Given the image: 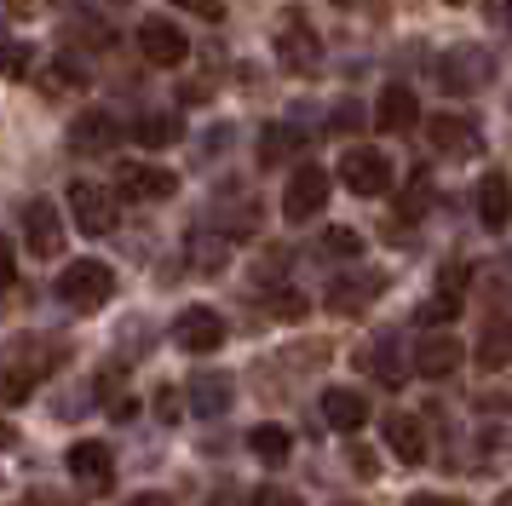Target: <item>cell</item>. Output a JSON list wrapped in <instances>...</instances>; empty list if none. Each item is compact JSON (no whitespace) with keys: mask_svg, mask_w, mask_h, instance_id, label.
<instances>
[{"mask_svg":"<svg viewBox=\"0 0 512 506\" xmlns=\"http://www.w3.org/2000/svg\"><path fill=\"white\" fill-rule=\"evenodd\" d=\"M110 294H116V271L98 265V259H75L58 276V299L70 311H98V305H110Z\"/></svg>","mask_w":512,"mask_h":506,"instance_id":"1","label":"cell"},{"mask_svg":"<svg viewBox=\"0 0 512 506\" xmlns=\"http://www.w3.org/2000/svg\"><path fill=\"white\" fill-rule=\"evenodd\" d=\"M340 184H346L351 196H386L392 190V161L386 150H369V144H357L340 156Z\"/></svg>","mask_w":512,"mask_h":506,"instance_id":"2","label":"cell"},{"mask_svg":"<svg viewBox=\"0 0 512 506\" xmlns=\"http://www.w3.org/2000/svg\"><path fill=\"white\" fill-rule=\"evenodd\" d=\"M328 202V173L317 167V161H305V167H294V179H288V190H282V219L288 225H305V219H317Z\"/></svg>","mask_w":512,"mask_h":506,"instance_id":"3","label":"cell"},{"mask_svg":"<svg viewBox=\"0 0 512 506\" xmlns=\"http://www.w3.org/2000/svg\"><path fill=\"white\" fill-rule=\"evenodd\" d=\"M173 340H179V351L208 357V351L225 345V317H219L213 305H190V311H179V322H173Z\"/></svg>","mask_w":512,"mask_h":506,"instance_id":"4","label":"cell"},{"mask_svg":"<svg viewBox=\"0 0 512 506\" xmlns=\"http://www.w3.org/2000/svg\"><path fill=\"white\" fill-rule=\"evenodd\" d=\"M139 52H144L156 69H179V64L190 58V41H185V29H179V23L144 18V23H139Z\"/></svg>","mask_w":512,"mask_h":506,"instance_id":"5","label":"cell"},{"mask_svg":"<svg viewBox=\"0 0 512 506\" xmlns=\"http://www.w3.org/2000/svg\"><path fill=\"white\" fill-rule=\"evenodd\" d=\"M116 190L121 196H133V202H167V196L179 190V173L150 167V161H121L116 167Z\"/></svg>","mask_w":512,"mask_h":506,"instance_id":"6","label":"cell"},{"mask_svg":"<svg viewBox=\"0 0 512 506\" xmlns=\"http://www.w3.org/2000/svg\"><path fill=\"white\" fill-rule=\"evenodd\" d=\"M70 219L87 230V236H104V230H116V196L98 190V184H87V179H75L70 184Z\"/></svg>","mask_w":512,"mask_h":506,"instance_id":"7","label":"cell"},{"mask_svg":"<svg viewBox=\"0 0 512 506\" xmlns=\"http://www.w3.org/2000/svg\"><path fill=\"white\" fill-rule=\"evenodd\" d=\"M277 52H282V64L294 69V75H311V69L323 64V41H317V29H311L305 18H288V23H282Z\"/></svg>","mask_w":512,"mask_h":506,"instance_id":"8","label":"cell"},{"mask_svg":"<svg viewBox=\"0 0 512 506\" xmlns=\"http://www.w3.org/2000/svg\"><path fill=\"white\" fill-rule=\"evenodd\" d=\"M70 472L75 483H87V489H110V478H116V455H110V443H98V437H81V443H70Z\"/></svg>","mask_w":512,"mask_h":506,"instance_id":"9","label":"cell"},{"mask_svg":"<svg viewBox=\"0 0 512 506\" xmlns=\"http://www.w3.org/2000/svg\"><path fill=\"white\" fill-rule=\"evenodd\" d=\"M426 138H432V150H443V156H478L484 150V138H478V127L466 121V115H432V127H426Z\"/></svg>","mask_w":512,"mask_h":506,"instance_id":"10","label":"cell"},{"mask_svg":"<svg viewBox=\"0 0 512 506\" xmlns=\"http://www.w3.org/2000/svg\"><path fill=\"white\" fill-rule=\"evenodd\" d=\"M24 242L35 259H52V253L64 248V225H58V207L52 202H29L24 207Z\"/></svg>","mask_w":512,"mask_h":506,"instance_id":"11","label":"cell"},{"mask_svg":"<svg viewBox=\"0 0 512 506\" xmlns=\"http://www.w3.org/2000/svg\"><path fill=\"white\" fill-rule=\"evenodd\" d=\"M70 144L81 150V156H110V150L121 144V121L116 115H104V110H87L70 127Z\"/></svg>","mask_w":512,"mask_h":506,"instance_id":"12","label":"cell"},{"mask_svg":"<svg viewBox=\"0 0 512 506\" xmlns=\"http://www.w3.org/2000/svg\"><path fill=\"white\" fill-rule=\"evenodd\" d=\"M455 368H461L455 334H420V345H415V374L420 380H449Z\"/></svg>","mask_w":512,"mask_h":506,"instance_id":"13","label":"cell"},{"mask_svg":"<svg viewBox=\"0 0 512 506\" xmlns=\"http://www.w3.org/2000/svg\"><path fill=\"white\" fill-rule=\"evenodd\" d=\"M323 420H328V426H334L340 437L363 432V426H369V403H363V391L328 386V391H323Z\"/></svg>","mask_w":512,"mask_h":506,"instance_id":"14","label":"cell"},{"mask_svg":"<svg viewBox=\"0 0 512 506\" xmlns=\"http://www.w3.org/2000/svg\"><path fill=\"white\" fill-rule=\"evenodd\" d=\"M386 288V276L380 271H363V276H340L334 288H328V311H340V317H357L363 305H374Z\"/></svg>","mask_w":512,"mask_h":506,"instance_id":"15","label":"cell"},{"mask_svg":"<svg viewBox=\"0 0 512 506\" xmlns=\"http://www.w3.org/2000/svg\"><path fill=\"white\" fill-rule=\"evenodd\" d=\"M386 449L397 460H409V466L426 460V426H420V414H386Z\"/></svg>","mask_w":512,"mask_h":506,"instance_id":"16","label":"cell"},{"mask_svg":"<svg viewBox=\"0 0 512 506\" xmlns=\"http://www.w3.org/2000/svg\"><path fill=\"white\" fill-rule=\"evenodd\" d=\"M357 363L369 368V374H374V380H380L386 391H397L403 380H409V368H403V351H397V340H392V334H380V340H374L369 351L357 357Z\"/></svg>","mask_w":512,"mask_h":506,"instance_id":"17","label":"cell"},{"mask_svg":"<svg viewBox=\"0 0 512 506\" xmlns=\"http://www.w3.org/2000/svg\"><path fill=\"white\" fill-rule=\"evenodd\" d=\"M415 92L403 87V81H392V87L380 92V104H374V121H380V133H409L415 127Z\"/></svg>","mask_w":512,"mask_h":506,"instance_id":"18","label":"cell"},{"mask_svg":"<svg viewBox=\"0 0 512 506\" xmlns=\"http://www.w3.org/2000/svg\"><path fill=\"white\" fill-rule=\"evenodd\" d=\"M478 219H484V230H501L512 219V184H507V173H484V179H478Z\"/></svg>","mask_w":512,"mask_h":506,"instance_id":"19","label":"cell"},{"mask_svg":"<svg viewBox=\"0 0 512 506\" xmlns=\"http://www.w3.org/2000/svg\"><path fill=\"white\" fill-rule=\"evenodd\" d=\"M461 282H466V271H443L438 294L420 305V322H426V328H438V322H449L455 311H461Z\"/></svg>","mask_w":512,"mask_h":506,"instance_id":"20","label":"cell"},{"mask_svg":"<svg viewBox=\"0 0 512 506\" xmlns=\"http://www.w3.org/2000/svg\"><path fill=\"white\" fill-rule=\"evenodd\" d=\"M438 81L449 92H472L478 81H484V58H478V52H449V58L438 64Z\"/></svg>","mask_w":512,"mask_h":506,"instance_id":"21","label":"cell"},{"mask_svg":"<svg viewBox=\"0 0 512 506\" xmlns=\"http://www.w3.org/2000/svg\"><path fill=\"white\" fill-rule=\"evenodd\" d=\"M190 409L196 414L231 409V380H225V374H196V380H190Z\"/></svg>","mask_w":512,"mask_h":506,"instance_id":"22","label":"cell"},{"mask_svg":"<svg viewBox=\"0 0 512 506\" xmlns=\"http://www.w3.org/2000/svg\"><path fill=\"white\" fill-rule=\"evenodd\" d=\"M512 363V322H489L484 340H478V368H507Z\"/></svg>","mask_w":512,"mask_h":506,"instance_id":"23","label":"cell"},{"mask_svg":"<svg viewBox=\"0 0 512 506\" xmlns=\"http://www.w3.org/2000/svg\"><path fill=\"white\" fill-rule=\"evenodd\" d=\"M248 449H254V455L265 460V466H282V460H288V449H294V437L282 432V426H254Z\"/></svg>","mask_w":512,"mask_h":506,"instance_id":"24","label":"cell"},{"mask_svg":"<svg viewBox=\"0 0 512 506\" xmlns=\"http://www.w3.org/2000/svg\"><path fill=\"white\" fill-rule=\"evenodd\" d=\"M300 144H305V138L294 133V127H265V133H259V161H265V167H277V161H288Z\"/></svg>","mask_w":512,"mask_h":506,"instance_id":"25","label":"cell"},{"mask_svg":"<svg viewBox=\"0 0 512 506\" xmlns=\"http://www.w3.org/2000/svg\"><path fill=\"white\" fill-rule=\"evenodd\" d=\"M133 138H139L144 150H162V144L179 138V121L173 115H144V121H133Z\"/></svg>","mask_w":512,"mask_h":506,"instance_id":"26","label":"cell"},{"mask_svg":"<svg viewBox=\"0 0 512 506\" xmlns=\"http://www.w3.org/2000/svg\"><path fill=\"white\" fill-rule=\"evenodd\" d=\"M35 391V368H0V397L6 403H24Z\"/></svg>","mask_w":512,"mask_h":506,"instance_id":"27","label":"cell"},{"mask_svg":"<svg viewBox=\"0 0 512 506\" xmlns=\"http://www.w3.org/2000/svg\"><path fill=\"white\" fill-rule=\"evenodd\" d=\"M29 58H35L29 46H18V41H0V75H12V81H18V75H29Z\"/></svg>","mask_w":512,"mask_h":506,"instance_id":"28","label":"cell"},{"mask_svg":"<svg viewBox=\"0 0 512 506\" xmlns=\"http://www.w3.org/2000/svg\"><path fill=\"white\" fill-rule=\"evenodd\" d=\"M265 311H271V317H305V294H288V288H277V294H265Z\"/></svg>","mask_w":512,"mask_h":506,"instance_id":"29","label":"cell"},{"mask_svg":"<svg viewBox=\"0 0 512 506\" xmlns=\"http://www.w3.org/2000/svg\"><path fill=\"white\" fill-rule=\"evenodd\" d=\"M323 248L340 253V259H351V253H363V236H357V230H346V225H334V230L323 236Z\"/></svg>","mask_w":512,"mask_h":506,"instance_id":"30","label":"cell"},{"mask_svg":"<svg viewBox=\"0 0 512 506\" xmlns=\"http://www.w3.org/2000/svg\"><path fill=\"white\" fill-rule=\"evenodd\" d=\"M426 190H432V179H426V173H415V184H409V196L397 202V213H409V219H415L420 207H426Z\"/></svg>","mask_w":512,"mask_h":506,"instance_id":"31","label":"cell"},{"mask_svg":"<svg viewBox=\"0 0 512 506\" xmlns=\"http://www.w3.org/2000/svg\"><path fill=\"white\" fill-rule=\"evenodd\" d=\"M173 6H179V12H196L202 23H219V18H225V0H173Z\"/></svg>","mask_w":512,"mask_h":506,"instance_id":"32","label":"cell"},{"mask_svg":"<svg viewBox=\"0 0 512 506\" xmlns=\"http://www.w3.org/2000/svg\"><path fill=\"white\" fill-rule=\"evenodd\" d=\"M254 506H300V495H294V489H277V483H265V489H254Z\"/></svg>","mask_w":512,"mask_h":506,"instance_id":"33","label":"cell"},{"mask_svg":"<svg viewBox=\"0 0 512 506\" xmlns=\"http://www.w3.org/2000/svg\"><path fill=\"white\" fill-rule=\"evenodd\" d=\"M12 282H18V259H12V242L0 236V294H6Z\"/></svg>","mask_w":512,"mask_h":506,"instance_id":"34","label":"cell"},{"mask_svg":"<svg viewBox=\"0 0 512 506\" xmlns=\"http://www.w3.org/2000/svg\"><path fill=\"white\" fill-rule=\"evenodd\" d=\"M351 472H357L363 483H369V478H380V466H374V455H369V449H351Z\"/></svg>","mask_w":512,"mask_h":506,"instance_id":"35","label":"cell"},{"mask_svg":"<svg viewBox=\"0 0 512 506\" xmlns=\"http://www.w3.org/2000/svg\"><path fill=\"white\" fill-rule=\"evenodd\" d=\"M357 121H363V110H357V104H340V110H334V121H328V127H334V133H351Z\"/></svg>","mask_w":512,"mask_h":506,"instance_id":"36","label":"cell"},{"mask_svg":"<svg viewBox=\"0 0 512 506\" xmlns=\"http://www.w3.org/2000/svg\"><path fill=\"white\" fill-rule=\"evenodd\" d=\"M403 506H461V501H455V495H409Z\"/></svg>","mask_w":512,"mask_h":506,"instance_id":"37","label":"cell"},{"mask_svg":"<svg viewBox=\"0 0 512 506\" xmlns=\"http://www.w3.org/2000/svg\"><path fill=\"white\" fill-rule=\"evenodd\" d=\"M127 506H173V501H167V495H133Z\"/></svg>","mask_w":512,"mask_h":506,"instance_id":"38","label":"cell"},{"mask_svg":"<svg viewBox=\"0 0 512 506\" xmlns=\"http://www.w3.org/2000/svg\"><path fill=\"white\" fill-rule=\"evenodd\" d=\"M6 443H12V432H6V426H0V449H6Z\"/></svg>","mask_w":512,"mask_h":506,"instance_id":"39","label":"cell"},{"mask_svg":"<svg viewBox=\"0 0 512 506\" xmlns=\"http://www.w3.org/2000/svg\"><path fill=\"white\" fill-rule=\"evenodd\" d=\"M501 506H512V489H507V495H501Z\"/></svg>","mask_w":512,"mask_h":506,"instance_id":"40","label":"cell"},{"mask_svg":"<svg viewBox=\"0 0 512 506\" xmlns=\"http://www.w3.org/2000/svg\"><path fill=\"white\" fill-rule=\"evenodd\" d=\"M449 6H461V0H449Z\"/></svg>","mask_w":512,"mask_h":506,"instance_id":"41","label":"cell"}]
</instances>
